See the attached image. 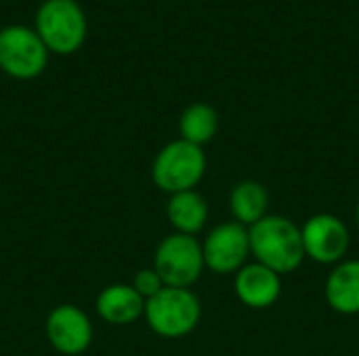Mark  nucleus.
Masks as SVG:
<instances>
[{
  "label": "nucleus",
  "instance_id": "obj_1",
  "mask_svg": "<svg viewBox=\"0 0 359 356\" xmlns=\"http://www.w3.org/2000/svg\"><path fill=\"white\" fill-rule=\"evenodd\" d=\"M250 233V254L263 266L276 271L278 275L294 273L305 256L301 227L290 218L280 214H267L252 227Z\"/></svg>",
  "mask_w": 359,
  "mask_h": 356
},
{
  "label": "nucleus",
  "instance_id": "obj_2",
  "mask_svg": "<svg viewBox=\"0 0 359 356\" xmlns=\"http://www.w3.org/2000/svg\"><path fill=\"white\" fill-rule=\"evenodd\" d=\"M143 317L156 336L177 340L189 336L198 327L202 304L189 287H164L145 302Z\"/></svg>",
  "mask_w": 359,
  "mask_h": 356
},
{
  "label": "nucleus",
  "instance_id": "obj_3",
  "mask_svg": "<svg viewBox=\"0 0 359 356\" xmlns=\"http://www.w3.org/2000/svg\"><path fill=\"white\" fill-rule=\"evenodd\" d=\"M88 23L76 0H44L36 10V34L55 55H72L82 48Z\"/></svg>",
  "mask_w": 359,
  "mask_h": 356
},
{
  "label": "nucleus",
  "instance_id": "obj_4",
  "mask_svg": "<svg viewBox=\"0 0 359 356\" xmlns=\"http://www.w3.org/2000/svg\"><path fill=\"white\" fill-rule=\"evenodd\" d=\"M204 174H206L204 147H198L183 138L164 145L151 164L154 185L168 195L196 189L198 183L204 178Z\"/></svg>",
  "mask_w": 359,
  "mask_h": 356
},
{
  "label": "nucleus",
  "instance_id": "obj_5",
  "mask_svg": "<svg viewBox=\"0 0 359 356\" xmlns=\"http://www.w3.org/2000/svg\"><path fill=\"white\" fill-rule=\"evenodd\" d=\"M154 269L166 287H191L206 269L202 243L194 235H166L156 248Z\"/></svg>",
  "mask_w": 359,
  "mask_h": 356
},
{
  "label": "nucleus",
  "instance_id": "obj_6",
  "mask_svg": "<svg viewBox=\"0 0 359 356\" xmlns=\"http://www.w3.org/2000/svg\"><path fill=\"white\" fill-rule=\"evenodd\" d=\"M48 65V48L36 29L13 23L0 29V69L15 80H34Z\"/></svg>",
  "mask_w": 359,
  "mask_h": 356
},
{
  "label": "nucleus",
  "instance_id": "obj_7",
  "mask_svg": "<svg viewBox=\"0 0 359 356\" xmlns=\"http://www.w3.org/2000/svg\"><path fill=\"white\" fill-rule=\"evenodd\" d=\"M204 264L215 275H236L250 256V233L240 222L217 225L202 243Z\"/></svg>",
  "mask_w": 359,
  "mask_h": 356
},
{
  "label": "nucleus",
  "instance_id": "obj_8",
  "mask_svg": "<svg viewBox=\"0 0 359 356\" xmlns=\"http://www.w3.org/2000/svg\"><path fill=\"white\" fill-rule=\"evenodd\" d=\"M305 256L318 264H339L345 260L351 243L347 225L334 214H316L303 227Z\"/></svg>",
  "mask_w": 359,
  "mask_h": 356
},
{
  "label": "nucleus",
  "instance_id": "obj_9",
  "mask_svg": "<svg viewBox=\"0 0 359 356\" xmlns=\"http://www.w3.org/2000/svg\"><path fill=\"white\" fill-rule=\"evenodd\" d=\"M48 344L65 356H78L88 350L93 342V323L88 315L74 304L55 306L44 323Z\"/></svg>",
  "mask_w": 359,
  "mask_h": 356
},
{
  "label": "nucleus",
  "instance_id": "obj_10",
  "mask_svg": "<svg viewBox=\"0 0 359 356\" xmlns=\"http://www.w3.org/2000/svg\"><path fill=\"white\" fill-rule=\"evenodd\" d=\"M233 292L238 300L252 311L271 308L282 296V275L261 262L244 264L233 275Z\"/></svg>",
  "mask_w": 359,
  "mask_h": 356
},
{
  "label": "nucleus",
  "instance_id": "obj_11",
  "mask_svg": "<svg viewBox=\"0 0 359 356\" xmlns=\"http://www.w3.org/2000/svg\"><path fill=\"white\" fill-rule=\"evenodd\" d=\"M97 313L109 325H130L145 315V300L135 292L128 283H114L107 285L97 296Z\"/></svg>",
  "mask_w": 359,
  "mask_h": 356
},
{
  "label": "nucleus",
  "instance_id": "obj_12",
  "mask_svg": "<svg viewBox=\"0 0 359 356\" xmlns=\"http://www.w3.org/2000/svg\"><path fill=\"white\" fill-rule=\"evenodd\" d=\"M326 302L341 315L359 313V260L339 262L326 279Z\"/></svg>",
  "mask_w": 359,
  "mask_h": 356
},
{
  "label": "nucleus",
  "instance_id": "obj_13",
  "mask_svg": "<svg viewBox=\"0 0 359 356\" xmlns=\"http://www.w3.org/2000/svg\"><path fill=\"white\" fill-rule=\"evenodd\" d=\"M208 201L196 189L181 191L170 195L166 204V218L175 233L181 235H198L208 222Z\"/></svg>",
  "mask_w": 359,
  "mask_h": 356
},
{
  "label": "nucleus",
  "instance_id": "obj_14",
  "mask_svg": "<svg viewBox=\"0 0 359 356\" xmlns=\"http://www.w3.org/2000/svg\"><path fill=\"white\" fill-rule=\"evenodd\" d=\"M229 208H231L236 222L244 227H252L255 222L267 216L269 191L259 180H242L231 189Z\"/></svg>",
  "mask_w": 359,
  "mask_h": 356
},
{
  "label": "nucleus",
  "instance_id": "obj_15",
  "mask_svg": "<svg viewBox=\"0 0 359 356\" xmlns=\"http://www.w3.org/2000/svg\"><path fill=\"white\" fill-rule=\"evenodd\" d=\"M179 132L183 141L204 147L219 132L217 109L208 103H191L189 107L183 109L179 118Z\"/></svg>",
  "mask_w": 359,
  "mask_h": 356
},
{
  "label": "nucleus",
  "instance_id": "obj_16",
  "mask_svg": "<svg viewBox=\"0 0 359 356\" xmlns=\"http://www.w3.org/2000/svg\"><path fill=\"white\" fill-rule=\"evenodd\" d=\"M135 292L147 302L149 298H154L156 294H160L166 285L162 281V277L158 275V271L151 266V269H141L135 277H133V283Z\"/></svg>",
  "mask_w": 359,
  "mask_h": 356
},
{
  "label": "nucleus",
  "instance_id": "obj_17",
  "mask_svg": "<svg viewBox=\"0 0 359 356\" xmlns=\"http://www.w3.org/2000/svg\"><path fill=\"white\" fill-rule=\"evenodd\" d=\"M355 220H358V225H359V204H358V210H355Z\"/></svg>",
  "mask_w": 359,
  "mask_h": 356
},
{
  "label": "nucleus",
  "instance_id": "obj_18",
  "mask_svg": "<svg viewBox=\"0 0 359 356\" xmlns=\"http://www.w3.org/2000/svg\"><path fill=\"white\" fill-rule=\"evenodd\" d=\"M294 356H299V355H294Z\"/></svg>",
  "mask_w": 359,
  "mask_h": 356
}]
</instances>
